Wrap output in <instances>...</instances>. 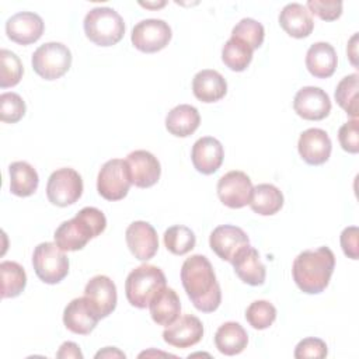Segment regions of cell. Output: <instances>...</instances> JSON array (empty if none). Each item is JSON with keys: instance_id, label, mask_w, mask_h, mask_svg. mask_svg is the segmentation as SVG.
Instances as JSON below:
<instances>
[{"instance_id": "6da1fadb", "label": "cell", "mask_w": 359, "mask_h": 359, "mask_svg": "<svg viewBox=\"0 0 359 359\" xmlns=\"http://www.w3.org/2000/svg\"><path fill=\"white\" fill-rule=\"evenodd\" d=\"M181 282L196 310L212 313L222 302L220 285L210 261L201 254L187 258L181 266Z\"/></svg>"}, {"instance_id": "7a4b0ae2", "label": "cell", "mask_w": 359, "mask_h": 359, "mask_svg": "<svg viewBox=\"0 0 359 359\" xmlns=\"http://www.w3.org/2000/svg\"><path fill=\"white\" fill-rule=\"evenodd\" d=\"M335 268V255L328 247L300 252L292 265V276L297 287L307 294L325 290Z\"/></svg>"}, {"instance_id": "3957f363", "label": "cell", "mask_w": 359, "mask_h": 359, "mask_svg": "<svg viewBox=\"0 0 359 359\" xmlns=\"http://www.w3.org/2000/svg\"><path fill=\"white\" fill-rule=\"evenodd\" d=\"M107 227L105 215L93 206L83 208L73 219L63 222L53 234L56 245L63 251H77L100 236Z\"/></svg>"}, {"instance_id": "277c9868", "label": "cell", "mask_w": 359, "mask_h": 359, "mask_svg": "<svg viewBox=\"0 0 359 359\" xmlns=\"http://www.w3.org/2000/svg\"><path fill=\"white\" fill-rule=\"evenodd\" d=\"M167 286L164 272L150 264L135 268L125 280V293L130 306L146 309L151 299Z\"/></svg>"}, {"instance_id": "5b68a950", "label": "cell", "mask_w": 359, "mask_h": 359, "mask_svg": "<svg viewBox=\"0 0 359 359\" xmlns=\"http://www.w3.org/2000/svg\"><path fill=\"white\" fill-rule=\"evenodd\" d=\"M86 36L98 46H112L125 34L123 18L111 7H95L84 17Z\"/></svg>"}, {"instance_id": "8992f818", "label": "cell", "mask_w": 359, "mask_h": 359, "mask_svg": "<svg viewBox=\"0 0 359 359\" xmlns=\"http://www.w3.org/2000/svg\"><path fill=\"white\" fill-rule=\"evenodd\" d=\"M32 266L36 276L48 285L63 280L69 273V258L56 243H41L32 252Z\"/></svg>"}, {"instance_id": "52a82bcc", "label": "cell", "mask_w": 359, "mask_h": 359, "mask_svg": "<svg viewBox=\"0 0 359 359\" xmlns=\"http://www.w3.org/2000/svg\"><path fill=\"white\" fill-rule=\"evenodd\" d=\"M32 69L45 80L60 79L72 66V52L62 42H46L32 53Z\"/></svg>"}, {"instance_id": "ba28073f", "label": "cell", "mask_w": 359, "mask_h": 359, "mask_svg": "<svg viewBox=\"0 0 359 359\" xmlns=\"http://www.w3.org/2000/svg\"><path fill=\"white\" fill-rule=\"evenodd\" d=\"M83 194L81 175L70 168L63 167L53 171L46 184V196L50 203L66 208L76 203Z\"/></svg>"}, {"instance_id": "9c48e42d", "label": "cell", "mask_w": 359, "mask_h": 359, "mask_svg": "<svg viewBox=\"0 0 359 359\" xmlns=\"http://www.w3.org/2000/svg\"><path fill=\"white\" fill-rule=\"evenodd\" d=\"M130 177L126 160H108L97 177V191L107 201L123 199L130 188Z\"/></svg>"}, {"instance_id": "30bf717a", "label": "cell", "mask_w": 359, "mask_h": 359, "mask_svg": "<svg viewBox=\"0 0 359 359\" xmlns=\"http://www.w3.org/2000/svg\"><path fill=\"white\" fill-rule=\"evenodd\" d=\"M171 35V28L164 20L147 18L133 27L130 41L137 50L156 53L168 45Z\"/></svg>"}, {"instance_id": "8fae6325", "label": "cell", "mask_w": 359, "mask_h": 359, "mask_svg": "<svg viewBox=\"0 0 359 359\" xmlns=\"http://www.w3.org/2000/svg\"><path fill=\"white\" fill-rule=\"evenodd\" d=\"M252 182L243 171H229L217 181V196L220 202L230 209H240L250 203L252 195Z\"/></svg>"}, {"instance_id": "7c38bea8", "label": "cell", "mask_w": 359, "mask_h": 359, "mask_svg": "<svg viewBox=\"0 0 359 359\" xmlns=\"http://www.w3.org/2000/svg\"><path fill=\"white\" fill-rule=\"evenodd\" d=\"M293 109L303 119L321 121L331 112V100L323 88L307 86L296 93Z\"/></svg>"}, {"instance_id": "4fadbf2b", "label": "cell", "mask_w": 359, "mask_h": 359, "mask_svg": "<svg viewBox=\"0 0 359 359\" xmlns=\"http://www.w3.org/2000/svg\"><path fill=\"white\" fill-rule=\"evenodd\" d=\"M250 244L247 233L231 224L217 226L209 236V245L212 251L223 261L231 262L234 255L245 245Z\"/></svg>"}, {"instance_id": "5bb4252c", "label": "cell", "mask_w": 359, "mask_h": 359, "mask_svg": "<svg viewBox=\"0 0 359 359\" xmlns=\"http://www.w3.org/2000/svg\"><path fill=\"white\" fill-rule=\"evenodd\" d=\"M126 244L132 255L139 261L151 259L158 250V238L154 227L143 220L133 222L125 233Z\"/></svg>"}, {"instance_id": "9a60e30c", "label": "cell", "mask_w": 359, "mask_h": 359, "mask_svg": "<svg viewBox=\"0 0 359 359\" xmlns=\"http://www.w3.org/2000/svg\"><path fill=\"white\" fill-rule=\"evenodd\" d=\"M126 164L130 182L137 188H150L157 184L161 167L157 157L147 150H135L128 154Z\"/></svg>"}, {"instance_id": "2e32d148", "label": "cell", "mask_w": 359, "mask_h": 359, "mask_svg": "<svg viewBox=\"0 0 359 359\" xmlns=\"http://www.w3.org/2000/svg\"><path fill=\"white\" fill-rule=\"evenodd\" d=\"M300 157L310 165L324 164L332 150V143L328 133L318 128H310L300 133L297 142Z\"/></svg>"}, {"instance_id": "e0dca14e", "label": "cell", "mask_w": 359, "mask_h": 359, "mask_svg": "<svg viewBox=\"0 0 359 359\" xmlns=\"http://www.w3.org/2000/svg\"><path fill=\"white\" fill-rule=\"evenodd\" d=\"M100 320L98 313L86 296L73 299L63 311L65 327L79 335H88L97 327Z\"/></svg>"}, {"instance_id": "ac0fdd59", "label": "cell", "mask_w": 359, "mask_h": 359, "mask_svg": "<svg viewBox=\"0 0 359 359\" xmlns=\"http://www.w3.org/2000/svg\"><path fill=\"white\" fill-rule=\"evenodd\" d=\"M203 337L202 321L192 316L185 314L178 317L172 324L167 325L163 331V339L175 348H189L196 345Z\"/></svg>"}, {"instance_id": "d6986e66", "label": "cell", "mask_w": 359, "mask_h": 359, "mask_svg": "<svg viewBox=\"0 0 359 359\" xmlns=\"http://www.w3.org/2000/svg\"><path fill=\"white\" fill-rule=\"evenodd\" d=\"M45 29L43 20L31 11H21L11 15L6 22L7 36L18 45L36 42Z\"/></svg>"}, {"instance_id": "ffe728a7", "label": "cell", "mask_w": 359, "mask_h": 359, "mask_svg": "<svg viewBox=\"0 0 359 359\" xmlns=\"http://www.w3.org/2000/svg\"><path fill=\"white\" fill-rule=\"evenodd\" d=\"M84 296L93 304L100 318L108 317L116 307V286L105 275L91 278L84 287Z\"/></svg>"}, {"instance_id": "44dd1931", "label": "cell", "mask_w": 359, "mask_h": 359, "mask_svg": "<svg viewBox=\"0 0 359 359\" xmlns=\"http://www.w3.org/2000/svg\"><path fill=\"white\" fill-rule=\"evenodd\" d=\"M224 158V150L222 143L212 137V136H205L198 139L191 151V160L195 167V170L201 174L210 175L215 174Z\"/></svg>"}, {"instance_id": "7402d4cb", "label": "cell", "mask_w": 359, "mask_h": 359, "mask_svg": "<svg viewBox=\"0 0 359 359\" xmlns=\"http://www.w3.org/2000/svg\"><path fill=\"white\" fill-rule=\"evenodd\" d=\"M234 268L236 275L247 285L259 286L264 285L266 269L262 264L258 251L250 244L243 247L230 262Z\"/></svg>"}, {"instance_id": "603a6c76", "label": "cell", "mask_w": 359, "mask_h": 359, "mask_svg": "<svg viewBox=\"0 0 359 359\" xmlns=\"http://www.w3.org/2000/svg\"><path fill=\"white\" fill-rule=\"evenodd\" d=\"M279 25L287 35L302 39L313 32L314 20L306 6L300 3H289L279 14Z\"/></svg>"}, {"instance_id": "cb8c5ba5", "label": "cell", "mask_w": 359, "mask_h": 359, "mask_svg": "<svg viewBox=\"0 0 359 359\" xmlns=\"http://www.w3.org/2000/svg\"><path fill=\"white\" fill-rule=\"evenodd\" d=\"M338 57L334 46L328 42L313 43L306 53V67L317 79H328L334 74Z\"/></svg>"}, {"instance_id": "d4e9b609", "label": "cell", "mask_w": 359, "mask_h": 359, "mask_svg": "<svg viewBox=\"0 0 359 359\" xmlns=\"http://www.w3.org/2000/svg\"><path fill=\"white\" fill-rule=\"evenodd\" d=\"M194 95L206 104L222 100L227 93V83L224 77L212 69L198 72L192 79Z\"/></svg>"}, {"instance_id": "484cf974", "label": "cell", "mask_w": 359, "mask_h": 359, "mask_svg": "<svg viewBox=\"0 0 359 359\" xmlns=\"http://www.w3.org/2000/svg\"><path fill=\"white\" fill-rule=\"evenodd\" d=\"M149 309L153 321L158 325L167 327L180 317L181 302L177 292L165 286L151 299Z\"/></svg>"}, {"instance_id": "4316f807", "label": "cell", "mask_w": 359, "mask_h": 359, "mask_svg": "<svg viewBox=\"0 0 359 359\" xmlns=\"http://www.w3.org/2000/svg\"><path fill=\"white\" fill-rule=\"evenodd\" d=\"M201 123V115L198 109L189 104H180L174 107L165 116V129L177 136H191Z\"/></svg>"}, {"instance_id": "83f0119b", "label": "cell", "mask_w": 359, "mask_h": 359, "mask_svg": "<svg viewBox=\"0 0 359 359\" xmlns=\"http://www.w3.org/2000/svg\"><path fill=\"white\" fill-rule=\"evenodd\" d=\"M248 344L247 331L236 321L222 324L215 334V345L223 355L233 356L241 353Z\"/></svg>"}, {"instance_id": "f1b7e54d", "label": "cell", "mask_w": 359, "mask_h": 359, "mask_svg": "<svg viewBox=\"0 0 359 359\" xmlns=\"http://www.w3.org/2000/svg\"><path fill=\"white\" fill-rule=\"evenodd\" d=\"M10 191L15 196H31L39 184V177L35 168L27 161H14L8 167Z\"/></svg>"}, {"instance_id": "f546056e", "label": "cell", "mask_w": 359, "mask_h": 359, "mask_svg": "<svg viewBox=\"0 0 359 359\" xmlns=\"http://www.w3.org/2000/svg\"><path fill=\"white\" fill-rule=\"evenodd\" d=\"M248 205L257 215L272 216L282 209L283 195L279 188L272 184H259L252 188V195Z\"/></svg>"}, {"instance_id": "4dcf8cb0", "label": "cell", "mask_w": 359, "mask_h": 359, "mask_svg": "<svg viewBox=\"0 0 359 359\" xmlns=\"http://www.w3.org/2000/svg\"><path fill=\"white\" fill-rule=\"evenodd\" d=\"M1 275V297H17L22 293L27 285V273L24 268L14 261H3L0 264Z\"/></svg>"}, {"instance_id": "1f68e13d", "label": "cell", "mask_w": 359, "mask_h": 359, "mask_svg": "<svg viewBox=\"0 0 359 359\" xmlns=\"http://www.w3.org/2000/svg\"><path fill=\"white\" fill-rule=\"evenodd\" d=\"M252 49L240 39L230 38L222 48V60L233 72H243L252 60Z\"/></svg>"}, {"instance_id": "d6a6232c", "label": "cell", "mask_w": 359, "mask_h": 359, "mask_svg": "<svg viewBox=\"0 0 359 359\" xmlns=\"http://www.w3.org/2000/svg\"><path fill=\"white\" fill-rule=\"evenodd\" d=\"M164 245L174 255L188 254L196 244L194 231L187 226H171L164 231Z\"/></svg>"}, {"instance_id": "836d02e7", "label": "cell", "mask_w": 359, "mask_h": 359, "mask_svg": "<svg viewBox=\"0 0 359 359\" xmlns=\"http://www.w3.org/2000/svg\"><path fill=\"white\" fill-rule=\"evenodd\" d=\"M358 73L345 76L335 88V101L353 119L358 118Z\"/></svg>"}, {"instance_id": "e575fe53", "label": "cell", "mask_w": 359, "mask_h": 359, "mask_svg": "<svg viewBox=\"0 0 359 359\" xmlns=\"http://www.w3.org/2000/svg\"><path fill=\"white\" fill-rule=\"evenodd\" d=\"M231 38L247 43L252 50L258 49L265 38V29L261 22L254 18H243L231 29Z\"/></svg>"}, {"instance_id": "d590c367", "label": "cell", "mask_w": 359, "mask_h": 359, "mask_svg": "<svg viewBox=\"0 0 359 359\" xmlns=\"http://www.w3.org/2000/svg\"><path fill=\"white\" fill-rule=\"evenodd\" d=\"M0 87L7 88V87H14L20 83L24 67L20 60V57L8 50V49H1L0 50Z\"/></svg>"}, {"instance_id": "8d00e7d4", "label": "cell", "mask_w": 359, "mask_h": 359, "mask_svg": "<svg viewBox=\"0 0 359 359\" xmlns=\"http://www.w3.org/2000/svg\"><path fill=\"white\" fill-rule=\"evenodd\" d=\"M247 323L255 330H265L276 320V309L268 300H255L245 310Z\"/></svg>"}, {"instance_id": "74e56055", "label": "cell", "mask_w": 359, "mask_h": 359, "mask_svg": "<svg viewBox=\"0 0 359 359\" xmlns=\"http://www.w3.org/2000/svg\"><path fill=\"white\" fill-rule=\"evenodd\" d=\"M25 102L17 93L0 95V119L6 123H17L25 115Z\"/></svg>"}, {"instance_id": "f35d334b", "label": "cell", "mask_w": 359, "mask_h": 359, "mask_svg": "<svg viewBox=\"0 0 359 359\" xmlns=\"http://www.w3.org/2000/svg\"><path fill=\"white\" fill-rule=\"evenodd\" d=\"M306 8L324 21H334L342 14V1L337 0H309Z\"/></svg>"}, {"instance_id": "ab89813d", "label": "cell", "mask_w": 359, "mask_h": 359, "mask_svg": "<svg viewBox=\"0 0 359 359\" xmlns=\"http://www.w3.org/2000/svg\"><path fill=\"white\" fill-rule=\"evenodd\" d=\"M328 353L327 344L314 337H309L302 339L296 348H294V358L296 359H304V358H314V359H323Z\"/></svg>"}, {"instance_id": "60d3db41", "label": "cell", "mask_w": 359, "mask_h": 359, "mask_svg": "<svg viewBox=\"0 0 359 359\" xmlns=\"http://www.w3.org/2000/svg\"><path fill=\"white\" fill-rule=\"evenodd\" d=\"M338 140L341 147L352 154L359 151V135H358V119L345 122L338 130Z\"/></svg>"}, {"instance_id": "b9f144b4", "label": "cell", "mask_w": 359, "mask_h": 359, "mask_svg": "<svg viewBox=\"0 0 359 359\" xmlns=\"http://www.w3.org/2000/svg\"><path fill=\"white\" fill-rule=\"evenodd\" d=\"M341 247L344 254L351 259H358L359 257V247H358V227L349 226L345 227L341 233Z\"/></svg>"}, {"instance_id": "7bdbcfd3", "label": "cell", "mask_w": 359, "mask_h": 359, "mask_svg": "<svg viewBox=\"0 0 359 359\" xmlns=\"http://www.w3.org/2000/svg\"><path fill=\"white\" fill-rule=\"evenodd\" d=\"M56 356L60 359H66V358H77V359H83V353L79 348L77 344L74 342H63L59 348V351L56 352Z\"/></svg>"}, {"instance_id": "ee69618b", "label": "cell", "mask_w": 359, "mask_h": 359, "mask_svg": "<svg viewBox=\"0 0 359 359\" xmlns=\"http://www.w3.org/2000/svg\"><path fill=\"white\" fill-rule=\"evenodd\" d=\"M95 358H125V353L114 346H107L102 351L95 353Z\"/></svg>"}, {"instance_id": "f6af8a7d", "label": "cell", "mask_w": 359, "mask_h": 359, "mask_svg": "<svg viewBox=\"0 0 359 359\" xmlns=\"http://www.w3.org/2000/svg\"><path fill=\"white\" fill-rule=\"evenodd\" d=\"M356 41H358V34H355L352 38H351V41H349V45H348V49H346V52H348V56H349V59H351V63L353 65V66H358V63H356Z\"/></svg>"}, {"instance_id": "bcb514c9", "label": "cell", "mask_w": 359, "mask_h": 359, "mask_svg": "<svg viewBox=\"0 0 359 359\" xmlns=\"http://www.w3.org/2000/svg\"><path fill=\"white\" fill-rule=\"evenodd\" d=\"M143 7H147V8H158V7H163L165 4V1L160 3V4H150V3H140Z\"/></svg>"}]
</instances>
